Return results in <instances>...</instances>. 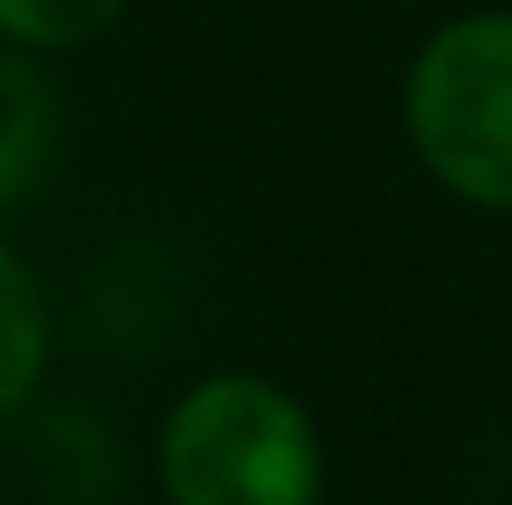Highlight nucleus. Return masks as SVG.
Instances as JSON below:
<instances>
[{
  "mask_svg": "<svg viewBox=\"0 0 512 505\" xmlns=\"http://www.w3.org/2000/svg\"><path fill=\"white\" fill-rule=\"evenodd\" d=\"M153 492L160 505H326V429L277 374H194L153 429Z\"/></svg>",
  "mask_w": 512,
  "mask_h": 505,
  "instance_id": "obj_1",
  "label": "nucleus"
},
{
  "mask_svg": "<svg viewBox=\"0 0 512 505\" xmlns=\"http://www.w3.org/2000/svg\"><path fill=\"white\" fill-rule=\"evenodd\" d=\"M402 139L436 194L512 215V7H457L402 70Z\"/></svg>",
  "mask_w": 512,
  "mask_h": 505,
  "instance_id": "obj_2",
  "label": "nucleus"
},
{
  "mask_svg": "<svg viewBox=\"0 0 512 505\" xmlns=\"http://www.w3.org/2000/svg\"><path fill=\"white\" fill-rule=\"evenodd\" d=\"M56 353V312H49V284L42 270L21 256V243L0 236V422H14Z\"/></svg>",
  "mask_w": 512,
  "mask_h": 505,
  "instance_id": "obj_3",
  "label": "nucleus"
},
{
  "mask_svg": "<svg viewBox=\"0 0 512 505\" xmlns=\"http://www.w3.org/2000/svg\"><path fill=\"white\" fill-rule=\"evenodd\" d=\"M63 146V97L28 49H0V208L35 194Z\"/></svg>",
  "mask_w": 512,
  "mask_h": 505,
  "instance_id": "obj_4",
  "label": "nucleus"
},
{
  "mask_svg": "<svg viewBox=\"0 0 512 505\" xmlns=\"http://www.w3.org/2000/svg\"><path fill=\"white\" fill-rule=\"evenodd\" d=\"M132 0H0V42L28 56H70L125 21Z\"/></svg>",
  "mask_w": 512,
  "mask_h": 505,
  "instance_id": "obj_5",
  "label": "nucleus"
}]
</instances>
